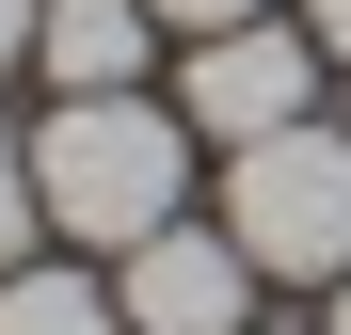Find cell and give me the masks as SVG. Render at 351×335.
Masks as SVG:
<instances>
[{"instance_id":"obj_4","label":"cell","mask_w":351,"mask_h":335,"mask_svg":"<svg viewBox=\"0 0 351 335\" xmlns=\"http://www.w3.org/2000/svg\"><path fill=\"white\" fill-rule=\"evenodd\" d=\"M240 288H256V256L223 240V223H160V240H128V271H112L128 335H240Z\"/></svg>"},{"instance_id":"obj_6","label":"cell","mask_w":351,"mask_h":335,"mask_svg":"<svg viewBox=\"0 0 351 335\" xmlns=\"http://www.w3.org/2000/svg\"><path fill=\"white\" fill-rule=\"evenodd\" d=\"M0 335H128V303L96 271H0Z\"/></svg>"},{"instance_id":"obj_11","label":"cell","mask_w":351,"mask_h":335,"mask_svg":"<svg viewBox=\"0 0 351 335\" xmlns=\"http://www.w3.org/2000/svg\"><path fill=\"white\" fill-rule=\"evenodd\" d=\"M319 335H351V288H335V319H319Z\"/></svg>"},{"instance_id":"obj_1","label":"cell","mask_w":351,"mask_h":335,"mask_svg":"<svg viewBox=\"0 0 351 335\" xmlns=\"http://www.w3.org/2000/svg\"><path fill=\"white\" fill-rule=\"evenodd\" d=\"M192 112H160L144 80L128 96H48V128H32V176H48V240H160L176 192H192Z\"/></svg>"},{"instance_id":"obj_7","label":"cell","mask_w":351,"mask_h":335,"mask_svg":"<svg viewBox=\"0 0 351 335\" xmlns=\"http://www.w3.org/2000/svg\"><path fill=\"white\" fill-rule=\"evenodd\" d=\"M48 240V176H32V128H0V271H32Z\"/></svg>"},{"instance_id":"obj_10","label":"cell","mask_w":351,"mask_h":335,"mask_svg":"<svg viewBox=\"0 0 351 335\" xmlns=\"http://www.w3.org/2000/svg\"><path fill=\"white\" fill-rule=\"evenodd\" d=\"M304 32H319V48H335V64H351V0H304Z\"/></svg>"},{"instance_id":"obj_9","label":"cell","mask_w":351,"mask_h":335,"mask_svg":"<svg viewBox=\"0 0 351 335\" xmlns=\"http://www.w3.org/2000/svg\"><path fill=\"white\" fill-rule=\"evenodd\" d=\"M32 16H48V0H0V64H32Z\"/></svg>"},{"instance_id":"obj_5","label":"cell","mask_w":351,"mask_h":335,"mask_svg":"<svg viewBox=\"0 0 351 335\" xmlns=\"http://www.w3.org/2000/svg\"><path fill=\"white\" fill-rule=\"evenodd\" d=\"M144 32H160V0H48L32 64H48V96H128L144 80Z\"/></svg>"},{"instance_id":"obj_3","label":"cell","mask_w":351,"mask_h":335,"mask_svg":"<svg viewBox=\"0 0 351 335\" xmlns=\"http://www.w3.org/2000/svg\"><path fill=\"white\" fill-rule=\"evenodd\" d=\"M176 112H192L208 144H271L319 112V32L287 16H240V32H192V80H176Z\"/></svg>"},{"instance_id":"obj_8","label":"cell","mask_w":351,"mask_h":335,"mask_svg":"<svg viewBox=\"0 0 351 335\" xmlns=\"http://www.w3.org/2000/svg\"><path fill=\"white\" fill-rule=\"evenodd\" d=\"M240 16H271V0H160V32H240Z\"/></svg>"},{"instance_id":"obj_2","label":"cell","mask_w":351,"mask_h":335,"mask_svg":"<svg viewBox=\"0 0 351 335\" xmlns=\"http://www.w3.org/2000/svg\"><path fill=\"white\" fill-rule=\"evenodd\" d=\"M223 240L287 288H351V128H271V144H223Z\"/></svg>"}]
</instances>
